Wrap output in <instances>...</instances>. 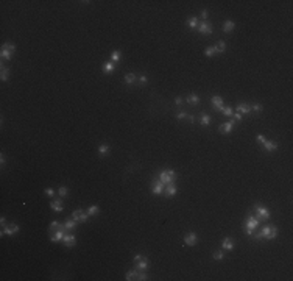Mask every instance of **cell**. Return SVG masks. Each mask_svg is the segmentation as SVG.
I'll return each instance as SVG.
<instances>
[{
    "instance_id": "obj_1",
    "label": "cell",
    "mask_w": 293,
    "mask_h": 281,
    "mask_svg": "<svg viewBox=\"0 0 293 281\" xmlns=\"http://www.w3.org/2000/svg\"><path fill=\"white\" fill-rule=\"evenodd\" d=\"M277 238V228L275 225H265L262 226V230L256 234V239H267V240H273Z\"/></svg>"
},
{
    "instance_id": "obj_2",
    "label": "cell",
    "mask_w": 293,
    "mask_h": 281,
    "mask_svg": "<svg viewBox=\"0 0 293 281\" xmlns=\"http://www.w3.org/2000/svg\"><path fill=\"white\" fill-rule=\"evenodd\" d=\"M259 219L257 217H254V216H248V219H246V223H245V233L248 234V236H253L254 234V230L259 226Z\"/></svg>"
},
{
    "instance_id": "obj_3",
    "label": "cell",
    "mask_w": 293,
    "mask_h": 281,
    "mask_svg": "<svg viewBox=\"0 0 293 281\" xmlns=\"http://www.w3.org/2000/svg\"><path fill=\"white\" fill-rule=\"evenodd\" d=\"M175 180H176V174H175V170H162V172H161V175H159V181H161V183H162L164 186L175 183Z\"/></svg>"
},
{
    "instance_id": "obj_4",
    "label": "cell",
    "mask_w": 293,
    "mask_h": 281,
    "mask_svg": "<svg viewBox=\"0 0 293 281\" xmlns=\"http://www.w3.org/2000/svg\"><path fill=\"white\" fill-rule=\"evenodd\" d=\"M16 52V46L14 44H3L2 46V50H0V56H2V60H11L13 58V53Z\"/></svg>"
},
{
    "instance_id": "obj_5",
    "label": "cell",
    "mask_w": 293,
    "mask_h": 281,
    "mask_svg": "<svg viewBox=\"0 0 293 281\" xmlns=\"http://www.w3.org/2000/svg\"><path fill=\"white\" fill-rule=\"evenodd\" d=\"M254 209H256V214H257V219H259V220H268V219H270V211H268L267 208L257 205Z\"/></svg>"
},
{
    "instance_id": "obj_6",
    "label": "cell",
    "mask_w": 293,
    "mask_h": 281,
    "mask_svg": "<svg viewBox=\"0 0 293 281\" xmlns=\"http://www.w3.org/2000/svg\"><path fill=\"white\" fill-rule=\"evenodd\" d=\"M72 219L75 220V222H86L89 219V214H87V211L84 213L83 209H75L72 213Z\"/></svg>"
},
{
    "instance_id": "obj_7",
    "label": "cell",
    "mask_w": 293,
    "mask_h": 281,
    "mask_svg": "<svg viewBox=\"0 0 293 281\" xmlns=\"http://www.w3.org/2000/svg\"><path fill=\"white\" fill-rule=\"evenodd\" d=\"M136 265H134V269L139 270V272H145V270H148V267H150V261H148L147 258H142L137 261V263H134Z\"/></svg>"
},
{
    "instance_id": "obj_8",
    "label": "cell",
    "mask_w": 293,
    "mask_h": 281,
    "mask_svg": "<svg viewBox=\"0 0 293 281\" xmlns=\"http://www.w3.org/2000/svg\"><path fill=\"white\" fill-rule=\"evenodd\" d=\"M197 30L198 31H200L201 34H211L212 33V30H214V28H212V23L211 22H201V23H198V27H197Z\"/></svg>"
},
{
    "instance_id": "obj_9",
    "label": "cell",
    "mask_w": 293,
    "mask_h": 281,
    "mask_svg": "<svg viewBox=\"0 0 293 281\" xmlns=\"http://www.w3.org/2000/svg\"><path fill=\"white\" fill-rule=\"evenodd\" d=\"M184 244L189 245V247H193V245L198 244V236L197 233H189L184 236Z\"/></svg>"
},
{
    "instance_id": "obj_10",
    "label": "cell",
    "mask_w": 293,
    "mask_h": 281,
    "mask_svg": "<svg viewBox=\"0 0 293 281\" xmlns=\"http://www.w3.org/2000/svg\"><path fill=\"white\" fill-rule=\"evenodd\" d=\"M234 127H236V120H229V122H226V124H221L220 128H218V131L223 133V134H228V133L232 131Z\"/></svg>"
},
{
    "instance_id": "obj_11",
    "label": "cell",
    "mask_w": 293,
    "mask_h": 281,
    "mask_svg": "<svg viewBox=\"0 0 293 281\" xmlns=\"http://www.w3.org/2000/svg\"><path fill=\"white\" fill-rule=\"evenodd\" d=\"M237 112H240L242 116H248L251 112V105L250 103H239L237 105Z\"/></svg>"
},
{
    "instance_id": "obj_12",
    "label": "cell",
    "mask_w": 293,
    "mask_h": 281,
    "mask_svg": "<svg viewBox=\"0 0 293 281\" xmlns=\"http://www.w3.org/2000/svg\"><path fill=\"white\" fill-rule=\"evenodd\" d=\"M211 103H212V106L215 108L217 111H221V108H223V98L220 95H214L211 98Z\"/></svg>"
},
{
    "instance_id": "obj_13",
    "label": "cell",
    "mask_w": 293,
    "mask_h": 281,
    "mask_svg": "<svg viewBox=\"0 0 293 281\" xmlns=\"http://www.w3.org/2000/svg\"><path fill=\"white\" fill-rule=\"evenodd\" d=\"M62 244L66 245V247H73V245L77 244V238L73 234H66L62 239Z\"/></svg>"
},
{
    "instance_id": "obj_14",
    "label": "cell",
    "mask_w": 293,
    "mask_h": 281,
    "mask_svg": "<svg viewBox=\"0 0 293 281\" xmlns=\"http://www.w3.org/2000/svg\"><path fill=\"white\" fill-rule=\"evenodd\" d=\"M262 145H264V149L268 152V153H271V152H276V150H277V144H276L275 141H268V139H267Z\"/></svg>"
},
{
    "instance_id": "obj_15",
    "label": "cell",
    "mask_w": 293,
    "mask_h": 281,
    "mask_svg": "<svg viewBox=\"0 0 293 281\" xmlns=\"http://www.w3.org/2000/svg\"><path fill=\"white\" fill-rule=\"evenodd\" d=\"M64 230L66 228H61V230H58L56 233H55L53 236H52V242H62V239H64V236H66V233H64Z\"/></svg>"
},
{
    "instance_id": "obj_16",
    "label": "cell",
    "mask_w": 293,
    "mask_h": 281,
    "mask_svg": "<svg viewBox=\"0 0 293 281\" xmlns=\"http://www.w3.org/2000/svg\"><path fill=\"white\" fill-rule=\"evenodd\" d=\"M3 230H5V233H6V234L13 236V234L19 233V225H17V223H9V225H6V226H5Z\"/></svg>"
},
{
    "instance_id": "obj_17",
    "label": "cell",
    "mask_w": 293,
    "mask_h": 281,
    "mask_svg": "<svg viewBox=\"0 0 293 281\" xmlns=\"http://www.w3.org/2000/svg\"><path fill=\"white\" fill-rule=\"evenodd\" d=\"M164 189H165V186H164L159 180H157L156 183L153 184V194H155V195H161V194H164Z\"/></svg>"
},
{
    "instance_id": "obj_18",
    "label": "cell",
    "mask_w": 293,
    "mask_h": 281,
    "mask_svg": "<svg viewBox=\"0 0 293 281\" xmlns=\"http://www.w3.org/2000/svg\"><path fill=\"white\" fill-rule=\"evenodd\" d=\"M178 192V189H176V186H175V183H172V184H167L165 186V189H164V194H165L167 197H173Z\"/></svg>"
},
{
    "instance_id": "obj_19",
    "label": "cell",
    "mask_w": 293,
    "mask_h": 281,
    "mask_svg": "<svg viewBox=\"0 0 293 281\" xmlns=\"http://www.w3.org/2000/svg\"><path fill=\"white\" fill-rule=\"evenodd\" d=\"M221 248L223 250H228V251L232 250V248H234V240H232L231 238H225V239H223V242H221Z\"/></svg>"
},
{
    "instance_id": "obj_20",
    "label": "cell",
    "mask_w": 293,
    "mask_h": 281,
    "mask_svg": "<svg viewBox=\"0 0 293 281\" xmlns=\"http://www.w3.org/2000/svg\"><path fill=\"white\" fill-rule=\"evenodd\" d=\"M50 208L55 213H62V201L61 200H53L50 203Z\"/></svg>"
},
{
    "instance_id": "obj_21",
    "label": "cell",
    "mask_w": 293,
    "mask_h": 281,
    "mask_svg": "<svg viewBox=\"0 0 293 281\" xmlns=\"http://www.w3.org/2000/svg\"><path fill=\"white\" fill-rule=\"evenodd\" d=\"M234 28H236V23L232 22V21H226L225 23H223V31H225V33H231Z\"/></svg>"
},
{
    "instance_id": "obj_22",
    "label": "cell",
    "mask_w": 293,
    "mask_h": 281,
    "mask_svg": "<svg viewBox=\"0 0 293 281\" xmlns=\"http://www.w3.org/2000/svg\"><path fill=\"white\" fill-rule=\"evenodd\" d=\"M114 69H116V66H114L112 61H106L105 64H103V70H105L106 73H112Z\"/></svg>"
},
{
    "instance_id": "obj_23",
    "label": "cell",
    "mask_w": 293,
    "mask_h": 281,
    "mask_svg": "<svg viewBox=\"0 0 293 281\" xmlns=\"http://www.w3.org/2000/svg\"><path fill=\"white\" fill-rule=\"evenodd\" d=\"M109 150H111V147H109V145L101 144L100 147H98V155H100V156H105V155L109 153Z\"/></svg>"
},
{
    "instance_id": "obj_24",
    "label": "cell",
    "mask_w": 293,
    "mask_h": 281,
    "mask_svg": "<svg viewBox=\"0 0 293 281\" xmlns=\"http://www.w3.org/2000/svg\"><path fill=\"white\" fill-rule=\"evenodd\" d=\"M120 60H122L120 50H114V52L111 53V61H112V63H117V61H120Z\"/></svg>"
},
{
    "instance_id": "obj_25",
    "label": "cell",
    "mask_w": 293,
    "mask_h": 281,
    "mask_svg": "<svg viewBox=\"0 0 293 281\" xmlns=\"http://www.w3.org/2000/svg\"><path fill=\"white\" fill-rule=\"evenodd\" d=\"M136 80H137V77L134 75V73H126V75H125V83H126V85H133Z\"/></svg>"
},
{
    "instance_id": "obj_26",
    "label": "cell",
    "mask_w": 293,
    "mask_h": 281,
    "mask_svg": "<svg viewBox=\"0 0 293 281\" xmlns=\"http://www.w3.org/2000/svg\"><path fill=\"white\" fill-rule=\"evenodd\" d=\"M77 223H78V222L70 219V220H67L66 223H64V228H66V230H73V228H77Z\"/></svg>"
},
{
    "instance_id": "obj_27",
    "label": "cell",
    "mask_w": 293,
    "mask_h": 281,
    "mask_svg": "<svg viewBox=\"0 0 293 281\" xmlns=\"http://www.w3.org/2000/svg\"><path fill=\"white\" fill-rule=\"evenodd\" d=\"M0 78H2V81H6L8 78H9V69L2 67V73H0Z\"/></svg>"
},
{
    "instance_id": "obj_28",
    "label": "cell",
    "mask_w": 293,
    "mask_h": 281,
    "mask_svg": "<svg viewBox=\"0 0 293 281\" xmlns=\"http://www.w3.org/2000/svg\"><path fill=\"white\" fill-rule=\"evenodd\" d=\"M217 53V47L215 46H212V47H207L206 50H204V55L206 56H214Z\"/></svg>"
},
{
    "instance_id": "obj_29",
    "label": "cell",
    "mask_w": 293,
    "mask_h": 281,
    "mask_svg": "<svg viewBox=\"0 0 293 281\" xmlns=\"http://www.w3.org/2000/svg\"><path fill=\"white\" fill-rule=\"evenodd\" d=\"M125 278L128 280V281H131V280H136L137 278V270L134 269V270H130L126 275H125Z\"/></svg>"
},
{
    "instance_id": "obj_30",
    "label": "cell",
    "mask_w": 293,
    "mask_h": 281,
    "mask_svg": "<svg viewBox=\"0 0 293 281\" xmlns=\"http://www.w3.org/2000/svg\"><path fill=\"white\" fill-rule=\"evenodd\" d=\"M187 103H192V105H195V103H200V97L195 95V94H192V95L187 97Z\"/></svg>"
},
{
    "instance_id": "obj_31",
    "label": "cell",
    "mask_w": 293,
    "mask_h": 281,
    "mask_svg": "<svg viewBox=\"0 0 293 281\" xmlns=\"http://www.w3.org/2000/svg\"><path fill=\"white\" fill-rule=\"evenodd\" d=\"M98 211H100V208L95 206V205H92V206H89V208H87V214L89 216H95V214H98Z\"/></svg>"
},
{
    "instance_id": "obj_32",
    "label": "cell",
    "mask_w": 293,
    "mask_h": 281,
    "mask_svg": "<svg viewBox=\"0 0 293 281\" xmlns=\"http://www.w3.org/2000/svg\"><path fill=\"white\" fill-rule=\"evenodd\" d=\"M187 23H189V27H190V28H197V27H198V19H197V16H195V17H190V19L187 21Z\"/></svg>"
},
{
    "instance_id": "obj_33",
    "label": "cell",
    "mask_w": 293,
    "mask_h": 281,
    "mask_svg": "<svg viewBox=\"0 0 293 281\" xmlns=\"http://www.w3.org/2000/svg\"><path fill=\"white\" fill-rule=\"evenodd\" d=\"M215 47H217V53H225V50H226V44L223 41H220L218 46H215Z\"/></svg>"
},
{
    "instance_id": "obj_34",
    "label": "cell",
    "mask_w": 293,
    "mask_h": 281,
    "mask_svg": "<svg viewBox=\"0 0 293 281\" xmlns=\"http://www.w3.org/2000/svg\"><path fill=\"white\" fill-rule=\"evenodd\" d=\"M200 122H201V125H209L211 124V117L207 116V114H201Z\"/></svg>"
},
{
    "instance_id": "obj_35",
    "label": "cell",
    "mask_w": 293,
    "mask_h": 281,
    "mask_svg": "<svg viewBox=\"0 0 293 281\" xmlns=\"http://www.w3.org/2000/svg\"><path fill=\"white\" fill-rule=\"evenodd\" d=\"M61 228H64V225L59 223L58 220H55V222H52V223H50V230H61Z\"/></svg>"
},
{
    "instance_id": "obj_36",
    "label": "cell",
    "mask_w": 293,
    "mask_h": 281,
    "mask_svg": "<svg viewBox=\"0 0 293 281\" xmlns=\"http://www.w3.org/2000/svg\"><path fill=\"white\" fill-rule=\"evenodd\" d=\"M221 112L225 116H228V117H231L232 114H234V112H232V108H229V106H223L221 108Z\"/></svg>"
},
{
    "instance_id": "obj_37",
    "label": "cell",
    "mask_w": 293,
    "mask_h": 281,
    "mask_svg": "<svg viewBox=\"0 0 293 281\" xmlns=\"http://www.w3.org/2000/svg\"><path fill=\"white\" fill-rule=\"evenodd\" d=\"M136 280H139V281H145V280H150L148 278V275L145 273V272H139L137 270V278Z\"/></svg>"
},
{
    "instance_id": "obj_38",
    "label": "cell",
    "mask_w": 293,
    "mask_h": 281,
    "mask_svg": "<svg viewBox=\"0 0 293 281\" xmlns=\"http://www.w3.org/2000/svg\"><path fill=\"white\" fill-rule=\"evenodd\" d=\"M223 258H225V253H221V250H218V251H214V259L220 261V259H223Z\"/></svg>"
},
{
    "instance_id": "obj_39",
    "label": "cell",
    "mask_w": 293,
    "mask_h": 281,
    "mask_svg": "<svg viewBox=\"0 0 293 281\" xmlns=\"http://www.w3.org/2000/svg\"><path fill=\"white\" fill-rule=\"evenodd\" d=\"M58 194L61 195V197H66V195H67V187H66V186H59Z\"/></svg>"
},
{
    "instance_id": "obj_40",
    "label": "cell",
    "mask_w": 293,
    "mask_h": 281,
    "mask_svg": "<svg viewBox=\"0 0 293 281\" xmlns=\"http://www.w3.org/2000/svg\"><path fill=\"white\" fill-rule=\"evenodd\" d=\"M262 110H264V106H262L260 103H259V105H251V111H257V112H260Z\"/></svg>"
},
{
    "instance_id": "obj_41",
    "label": "cell",
    "mask_w": 293,
    "mask_h": 281,
    "mask_svg": "<svg viewBox=\"0 0 293 281\" xmlns=\"http://www.w3.org/2000/svg\"><path fill=\"white\" fill-rule=\"evenodd\" d=\"M176 119H178V120H182V119H187V112H184V111L178 112V114H176Z\"/></svg>"
},
{
    "instance_id": "obj_42",
    "label": "cell",
    "mask_w": 293,
    "mask_h": 281,
    "mask_svg": "<svg viewBox=\"0 0 293 281\" xmlns=\"http://www.w3.org/2000/svg\"><path fill=\"white\" fill-rule=\"evenodd\" d=\"M44 192H45V195H48V197H53L55 195V191L52 189V187H45V191H44Z\"/></svg>"
},
{
    "instance_id": "obj_43",
    "label": "cell",
    "mask_w": 293,
    "mask_h": 281,
    "mask_svg": "<svg viewBox=\"0 0 293 281\" xmlns=\"http://www.w3.org/2000/svg\"><path fill=\"white\" fill-rule=\"evenodd\" d=\"M137 80H139V83H142V85H145V83L148 81V78H147V75H140V77H137Z\"/></svg>"
},
{
    "instance_id": "obj_44",
    "label": "cell",
    "mask_w": 293,
    "mask_h": 281,
    "mask_svg": "<svg viewBox=\"0 0 293 281\" xmlns=\"http://www.w3.org/2000/svg\"><path fill=\"white\" fill-rule=\"evenodd\" d=\"M232 116H234V120L236 122H240L242 120V114H240V112H236V114H232Z\"/></svg>"
},
{
    "instance_id": "obj_45",
    "label": "cell",
    "mask_w": 293,
    "mask_h": 281,
    "mask_svg": "<svg viewBox=\"0 0 293 281\" xmlns=\"http://www.w3.org/2000/svg\"><path fill=\"white\" fill-rule=\"evenodd\" d=\"M181 103H182V98L181 97H176L175 98V105H181Z\"/></svg>"
},
{
    "instance_id": "obj_46",
    "label": "cell",
    "mask_w": 293,
    "mask_h": 281,
    "mask_svg": "<svg viewBox=\"0 0 293 281\" xmlns=\"http://www.w3.org/2000/svg\"><path fill=\"white\" fill-rule=\"evenodd\" d=\"M0 225H2V228H5V226H6V220H5V217L0 219Z\"/></svg>"
},
{
    "instance_id": "obj_47",
    "label": "cell",
    "mask_w": 293,
    "mask_h": 281,
    "mask_svg": "<svg viewBox=\"0 0 293 281\" xmlns=\"http://www.w3.org/2000/svg\"><path fill=\"white\" fill-rule=\"evenodd\" d=\"M201 17H203V19L207 17V9H203V11H201Z\"/></svg>"
},
{
    "instance_id": "obj_48",
    "label": "cell",
    "mask_w": 293,
    "mask_h": 281,
    "mask_svg": "<svg viewBox=\"0 0 293 281\" xmlns=\"http://www.w3.org/2000/svg\"><path fill=\"white\" fill-rule=\"evenodd\" d=\"M187 119H189V122H192V124L195 122V117H193V116H190V114H187Z\"/></svg>"
},
{
    "instance_id": "obj_49",
    "label": "cell",
    "mask_w": 293,
    "mask_h": 281,
    "mask_svg": "<svg viewBox=\"0 0 293 281\" xmlns=\"http://www.w3.org/2000/svg\"><path fill=\"white\" fill-rule=\"evenodd\" d=\"M140 258H142V255H136V256H134V263H137Z\"/></svg>"
},
{
    "instance_id": "obj_50",
    "label": "cell",
    "mask_w": 293,
    "mask_h": 281,
    "mask_svg": "<svg viewBox=\"0 0 293 281\" xmlns=\"http://www.w3.org/2000/svg\"><path fill=\"white\" fill-rule=\"evenodd\" d=\"M0 164H5V156L0 155Z\"/></svg>"
}]
</instances>
